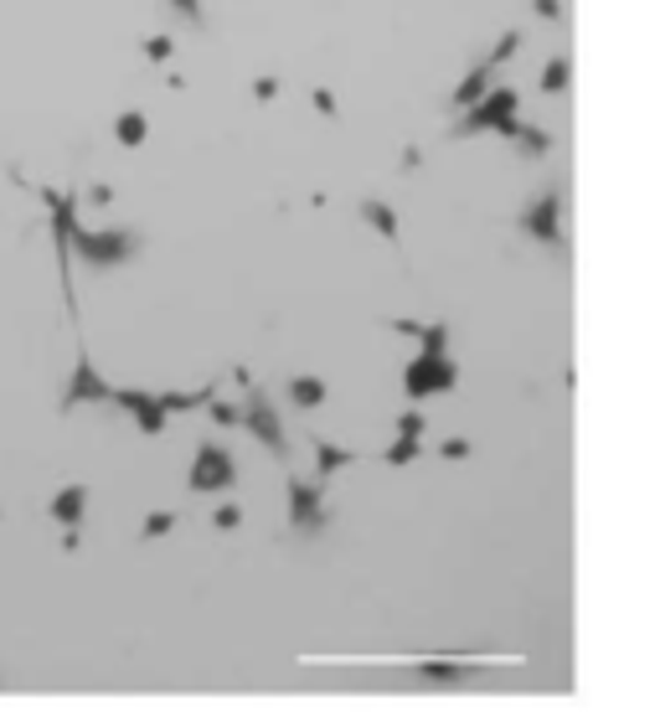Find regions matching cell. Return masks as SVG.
<instances>
[{
  "instance_id": "obj_1",
  "label": "cell",
  "mask_w": 660,
  "mask_h": 717,
  "mask_svg": "<svg viewBox=\"0 0 660 717\" xmlns=\"http://www.w3.org/2000/svg\"><path fill=\"white\" fill-rule=\"evenodd\" d=\"M139 248H145V233H139V227H103V233L78 227V233H72V258L88 264V269H99V273L130 264Z\"/></svg>"
},
{
  "instance_id": "obj_2",
  "label": "cell",
  "mask_w": 660,
  "mask_h": 717,
  "mask_svg": "<svg viewBox=\"0 0 660 717\" xmlns=\"http://www.w3.org/2000/svg\"><path fill=\"white\" fill-rule=\"evenodd\" d=\"M516 103H522V93L516 88H491V93H480V99L459 114V124H455V135L459 139H470V135H501V139H511L516 135Z\"/></svg>"
},
{
  "instance_id": "obj_3",
  "label": "cell",
  "mask_w": 660,
  "mask_h": 717,
  "mask_svg": "<svg viewBox=\"0 0 660 717\" xmlns=\"http://www.w3.org/2000/svg\"><path fill=\"white\" fill-rule=\"evenodd\" d=\"M36 197L47 202V233H52V248H57V269H63V300L68 310H78L72 300V233H78V197L72 191H57V187H36Z\"/></svg>"
},
{
  "instance_id": "obj_4",
  "label": "cell",
  "mask_w": 660,
  "mask_h": 717,
  "mask_svg": "<svg viewBox=\"0 0 660 717\" xmlns=\"http://www.w3.org/2000/svg\"><path fill=\"white\" fill-rule=\"evenodd\" d=\"M444 388H459V361L449 357V346H424V357H413L403 372L407 403L434 397V393H444Z\"/></svg>"
},
{
  "instance_id": "obj_5",
  "label": "cell",
  "mask_w": 660,
  "mask_h": 717,
  "mask_svg": "<svg viewBox=\"0 0 660 717\" xmlns=\"http://www.w3.org/2000/svg\"><path fill=\"white\" fill-rule=\"evenodd\" d=\"M516 47H522V32H506L501 36V47L495 52H485V57H474V68L465 72V83L455 88V93H449V99H444V109H470L474 99H480V93H491L495 88V72L506 68L511 57H516Z\"/></svg>"
},
{
  "instance_id": "obj_6",
  "label": "cell",
  "mask_w": 660,
  "mask_h": 717,
  "mask_svg": "<svg viewBox=\"0 0 660 717\" xmlns=\"http://www.w3.org/2000/svg\"><path fill=\"white\" fill-rule=\"evenodd\" d=\"M237 424L254 434L258 445L269 449L273 460H289V439H284V418H279V408L269 403V393L258 388V382H248V397H243V418Z\"/></svg>"
},
{
  "instance_id": "obj_7",
  "label": "cell",
  "mask_w": 660,
  "mask_h": 717,
  "mask_svg": "<svg viewBox=\"0 0 660 717\" xmlns=\"http://www.w3.org/2000/svg\"><path fill=\"white\" fill-rule=\"evenodd\" d=\"M284 501H289V527H294V531H305V537L325 531V522H331V506H325V485H321V480L289 475L284 480Z\"/></svg>"
},
{
  "instance_id": "obj_8",
  "label": "cell",
  "mask_w": 660,
  "mask_h": 717,
  "mask_svg": "<svg viewBox=\"0 0 660 717\" xmlns=\"http://www.w3.org/2000/svg\"><path fill=\"white\" fill-rule=\"evenodd\" d=\"M233 480H237V460L227 455V445L202 439V445H197V460H191L187 485L197 495H217V491H233Z\"/></svg>"
},
{
  "instance_id": "obj_9",
  "label": "cell",
  "mask_w": 660,
  "mask_h": 717,
  "mask_svg": "<svg viewBox=\"0 0 660 717\" xmlns=\"http://www.w3.org/2000/svg\"><path fill=\"white\" fill-rule=\"evenodd\" d=\"M522 233L532 243L562 248V187H542L532 202L522 206Z\"/></svg>"
},
{
  "instance_id": "obj_10",
  "label": "cell",
  "mask_w": 660,
  "mask_h": 717,
  "mask_svg": "<svg viewBox=\"0 0 660 717\" xmlns=\"http://www.w3.org/2000/svg\"><path fill=\"white\" fill-rule=\"evenodd\" d=\"M109 397H114L109 377H99L93 357H88V351H78V361H72V377H68V388H63V397H57V408L72 413V408H83V403H109Z\"/></svg>"
},
{
  "instance_id": "obj_11",
  "label": "cell",
  "mask_w": 660,
  "mask_h": 717,
  "mask_svg": "<svg viewBox=\"0 0 660 717\" xmlns=\"http://www.w3.org/2000/svg\"><path fill=\"white\" fill-rule=\"evenodd\" d=\"M109 403L130 413V418H135V428L145 434V439L166 434V424H170V413L160 408V397H155V393H139V388H114V397H109Z\"/></svg>"
},
{
  "instance_id": "obj_12",
  "label": "cell",
  "mask_w": 660,
  "mask_h": 717,
  "mask_svg": "<svg viewBox=\"0 0 660 717\" xmlns=\"http://www.w3.org/2000/svg\"><path fill=\"white\" fill-rule=\"evenodd\" d=\"M424 413L407 408L403 418H398V445L382 449V464H413L418 455H424Z\"/></svg>"
},
{
  "instance_id": "obj_13",
  "label": "cell",
  "mask_w": 660,
  "mask_h": 717,
  "mask_svg": "<svg viewBox=\"0 0 660 717\" xmlns=\"http://www.w3.org/2000/svg\"><path fill=\"white\" fill-rule=\"evenodd\" d=\"M310 449H315V475L310 480H321V485H331V480L346 470V464H356L361 455L356 449H340V445H331L325 434H310Z\"/></svg>"
},
{
  "instance_id": "obj_14",
  "label": "cell",
  "mask_w": 660,
  "mask_h": 717,
  "mask_svg": "<svg viewBox=\"0 0 660 717\" xmlns=\"http://www.w3.org/2000/svg\"><path fill=\"white\" fill-rule=\"evenodd\" d=\"M88 485L78 480V485H63V491L52 495V506H47V516L57 522V527H83V516H88Z\"/></svg>"
},
{
  "instance_id": "obj_15",
  "label": "cell",
  "mask_w": 660,
  "mask_h": 717,
  "mask_svg": "<svg viewBox=\"0 0 660 717\" xmlns=\"http://www.w3.org/2000/svg\"><path fill=\"white\" fill-rule=\"evenodd\" d=\"M114 139L124 150H139L145 139H150V120H145V109H124L114 120Z\"/></svg>"
},
{
  "instance_id": "obj_16",
  "label": "cell",
  "mask_w": 660,
  "mask_h": 717,
  "mask_svg": "<svg viewBox=\"0 0 660 717\" xmlns=\"http://www.w3.org/2000/svg\"><path fill=\"white\" fill-rule=\"evenodd\" d=\"M392 331L398 336H413V341H424V346H449V321L439 325H418V321H407V315H392Z\"/></svg>"
},
{
  "instance_id": "obj_17",
  "label": "cell",
  "mask_w": 660,
  "mask_h": 717,
  "mask_svg": "<svg viewBox=\"0 0 660 717\" xmlns=\"http://www.w3.org/2000/svg\"><path fill=\"white\" fill-rule=\"evenodd\" d=\"M325 397H331V388H325L321 377H289V403L294 408H321Z\"/></svg>"
},
{
  "instance_id": "obj_18",
  "label": "cell",
  "mask_w": 660,
  "mask_h": 717,
  "mask_svg": "<svg viewBox=\"0 0 660 717\" xmlns=\"http://www.w3.org/2000/svg\"><path fill=\"white\" fill-rule=\"evenodd\" d=\"M361 217H367V223L377 227V233H382V238L388 243H398L403 238V227H398V212H392L388 202H377V197H367V202H361Z\"/></svg>"
},
{
  "instance_id": "obj_19",
  "label": "cell",
  "mask_w": 660,
  "mask_h": 717,
  "mask_svg": "<svg viewBox=\"0 0 660 717\" xmlns=\"http://www.w3.org/2000/svg\"><path fill=\"white\" fill-rule=\"evenodd\" d=\"M212 393H217V382H206L197 393H155V397H160V408L166 413H197V408H206V397Z\"/></svg>"
},
{
  "instance_id": "obj_20",
  "label": "cell",
  "mask_w": 660,
  "mask_h": 717,
  "mask_svg": "<svg viewBox=\"0 0 660 717\" xmlns=\"http://www.w3.org/2000/svg\"><path fill=\"white\" fill-rule=\"evenodd\" d=\"M516 145H522V155L526 160H542L547 150H552V135H547V130H537V124H516Z\"/></svg>"
},
{
  "instance_id": "obj_21",
  "label": "cell",
  "mask_w": 660,
  "mask_h": 717,
  "mask_svg": "<svg viewBox=\"0 0 660 717\" xmlns=\"http://www.w3.org/2000/svg\"><path fill=\"white\" fill-rule=\"evenodd\" d=\"M568 78H573L568 57H552V63H547V72L537 78V93H568Z\"/></svg>"
},
{
  "instance_id": "obj_22",
  "label": "cell",
  "mask_w": 660,
  "mask_h": 717,
  "mask_svg": "<svg viewBox=\"0 0 660 717\" xmlns=\"http://www.w3.org/2000/svg\"><path fill=\"white\" fill-rule=\"evenodd\" d=\"M206 418H212L217 428H233L237 418H243V408H233V403H222V397L212 393V397H206Z\"/></svg>"
},
{
  "instance_id": "obj_23",
  "label": "cell",
  "mask_w": 660,
  "mask_h": 717,
  "mask_svg": "<svg viewBox=\"0 0 660 717\" xmlns=\"http://www.w3.org/2000/svg\"><path fill=\"white\" fill-rule=\"evenodd\" d=\"M145 57H150V63H170V57H176V42H170V36H145Z\"/></svg>"
},
{
  "instance_id": "obj_24",
  "label": "cell",
  "mask_w": 660,
  "mask_h": 717,
  "mask_svg": "<svg viewBox=\"0 0 660 717\" xmlns=\"http://www.w3.org/2000/svg\"><path fill=\"white\" fill-rule=\"evenodd\" d=\"M170 527H176V512H150V516H145V531H139V537H166Z\"/></svg>"
},
{
  "instance_id": "obj_25",
  "label": "cell",
  "mask_w": 660,
  "mask_h": 717,
  "mask_svg": "<svg viewBox=\"0 0 660 717\" xmlns=\"http://www.w3.org/2000/svg\"><path fill=\"white\" fill-rule=\"evenodd\" d=\"M170 11H176V16H187L191 26H206V11H202V0H170Z\"/></svg>"
},
{
  "instance_id": "obj_26",
  "label": "cell",
  "mask_w": 660,
  "mask_h": 717,
  "mask_svg": "<svg viewBox=\"0 0 660 717\" xmlns=\"http://www.w3.org/2000/svg\"><path fill=\"white\" fill-rule=\"evenodd\" d=\"M109 202H114V187H103V181H99V187H88L83 197H78V206H99V212H103Z\"/></svg>"
},
{
  "instance_id": "obj_27",
  "label": "cell",
  "mask_w": 660,
  "mask_h": 717,
  "mask_svg": "<svg viewBox=\"0 0 660 717\" xmlns=\"http://www.w3.org/2000/svg\"><path fill=\"white\" fill-rule=\"evenodd\" d=\"M237 522H243V512H237L233 501H227V506H217V512H212V527H217V531H233Z\"/></svg>"
},
{
  "instance_id": "obj_28",
  "label": "cell",
  "mask_w": 660,
  "mask_h": 717,
  "mask_svg": "<svg viewBox=\"0 0 660 717\" xmlns=\"http://www.w3.org/2000/svg\"><path fill=\"white\" fill-rule=\"evenodd\" d=\"M439 455H444V460H465V455H470V445H465V439H444Z\"/></svg>"
},
{
  "instance_id": "obj_29",
  "label": "cell",
  "mask_w": 660,
  "mask_h": 717,
  "mask_svg": "<svg viewBox=\"0 0 660 717\" xmlns=\"http://www.w3.org/2000/svg\"><path fill=\"white\" fill-rule=\"evenodd\" d=\"M315 109H321L325 120H336V93H325V88H315Z\"/></svg>"
},
{
  "instance_id": "obj_30",
  "label": "cell",
  "mask_w": 660,
  "mask_h": 717,
  "mask_svg": "<svg viewBox=\"0 0 660 717\" xmlns=\"http://www.w3.org/2000/svg\"><path fill=\"white\" fill-rule=\"evenodd\" d=\"M532 11H537V16H547V21H558V16H562L558 0H532Z\"/></svg>"
},
{
  "instance_id": "obj_31",
  "label": "cell",
  "mask_w": 660,
  "mask_h": 717,
  "mask_svg": "<svg viewBox=\"0 0 660 717\" xmlns=\"http://www.w3.org/2000/svg\"><path fill=\"white\" fill-rule=\"evenodd\" d=\"M273 93H279V83H273V78H258V83H254V99H264V103H269Z\"/></svg>"
}]
</instances>
